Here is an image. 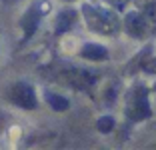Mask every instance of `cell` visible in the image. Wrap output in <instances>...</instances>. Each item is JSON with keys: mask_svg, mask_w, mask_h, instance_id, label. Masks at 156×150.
Wrapping results in <instances>:
<instances>
[{"mask_svg": "<svg viewBox=\"0 0 156 150\" xmlns=\"http://www.w3.org/2000/svg\"><path fill=\"white\" fill-rule=\"evenodd\" d=\"M10 100H12L14 104L22 106V108L30 110L36 106V96H34V90L28 84L24 82H18V84H14L12 90H10Z\"/></svg>", "mask_w": 156, "mask_h": 150, "instance_id": "cell-1", "label": "cell"}, {"mask_svg": "<svg viewBox=\"0 0 156 150\" xmlns=\"http://www.w3.org/2000/svg\"><path fill=\"white\" fill-rule=\"evenodd\" d=\"M82 56L90 60H102V58H106V48L100 44H86L82 48Z\"/></svg>", "mask_w": 156, "mask_h": 150, "instance_id": "cell-2", "label": "cell"}, {"mask_svg": "<svg viewBox=\"0 0 156 150\" xmlns=\"http://www.w3.org/2000/svg\"><path fill=\"white\" fill-rule=\"evenodd\" d=\"M72 22H74V14L70 12V10H64V12L58 16V22H56V32H58V34L66 32L70 26H72Z\"/></svg>", "mask_w": 156, "mask_h": 150, "instance_id": "cell-3", "label": "cell"}, {"mask_svg": "<svg viewBox=\"0 0 156 150\" xmlns=\"http://www.w3.org/2000/svg\"><path fill=\"white\" fill-rule=\"evenodd\" d=\"M46 100H48V104H50L54 110H58V112L68 108V100L62 98V96H58V94H48V96H46Z\"/></svg>", "mask_w": 156, "mask_h": 150, "instance_id": "cell-4", "label": "cell"}, {"mask_svg": "<svg viewBox=\"0 0 156 150\" xmlns=\"http://www.w3.org/2000/svg\"><path fill=\"white\" fill-rule=\"evenodd\" d=\"M36 22H38V14L34 12V10H30V12L26 14V18H24V28H26V34L30 36L34 32V28H36Z\"/></svg>", "mask_w": 156, "mask_h": 150, "instance_id": "cell-5", "label": "cell"}, {"mask_svg": "<svg viewBox=\"0 0 156 150\" xmlns=\"http://www.w3.org/2000/svg\"><path fill=\"white\" fill-rule=\"evenodd\" d=\"M112 128H114V120L110 116H104V118L98 120V130L100 132H110Z\"/></svg>", "mask_w": 156, "mask_h": 150, "instance_id": "cell-6", "label": "cell"}]
</instances>
